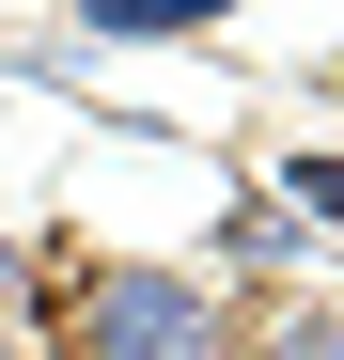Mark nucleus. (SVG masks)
Wrapping results in <instances>:
<instances>
[{
    "mask_svg": "<svg viewBox=\"0 0 344 360\" xmlns=\"http://www.w3.org/2000/svg\"><path fill=\"white\" fill-rule=\"evenodd\" d=\"M63 345L79 360H219V297L188 282V266H79V297H63Z\"/></svg>",
    "mask_w": 344,
    "mask_h": 360,
    "instance_id": "obj_1",
    "label": "nucleus"
},
{
    "mask_svg": "<svg viewBox=\"0 0 344 360\" xmlns=\"http://www.w3.org/2000/svg\"><path fill=\"white\" fill-rule=\"evenodd\" d=\"M79 16H94L110 47H141V32H204V16H235V0H79Z\"/></svg>",
    "mask_w": 344,
    "mask_h": 360,
    "instance_id": "obj_2",
    "label": "nucleus"
},
{
    "mask_svg": "<svg viewBox=\"0 0 344 360\" xmlns=\"http://www.w3.org/2000/svg\"><path fill=\"white\" fill-rule=\"evenodd\" d=\"M251 360H344V314H266Z\"/></svg>",
    "mask_w": 344,
    "mask_h": 360,
    "instance_id": "obj_3",
    "label": "nucleus"
},
{
    "mask_svg": "<svg viewBox=\"0 0 344 360\" xmlns=\"http://www.w3.org/2000/svg\"><path fill=\"white\" fill-rule=\"evenodd\" d=\"M282 204H298V219H344V157H282Z\"/></svg>",
    "mask_w": 344,
    "mask_h": 360,
    "instance_id": "obj_4",
    "label": "nucleus"
},
{
    "mask_svg": "<svg viewBox=\"0 0 344 360\" xmlns=\"http://www.w3.org/2000/svg\"><path fill=\"white\" fill-rule=\"evenodd\" d=\"M16 282H32V266H16V251H0V297H16Z\"/></svg>",
    "mask_w": 344,
    "mask_h": 360,
    "instance_id": "obj_5",
    "label": "nucleus"
}]
</instances>
